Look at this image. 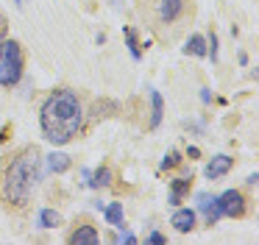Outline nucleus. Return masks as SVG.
I'll list each match as a JSON object with an SVG mask.
<instances>
[{
  "instance_id": "1",
  "label": "nucleus",
  "mask_w": 259,
  "mask_h": 245,
  "mask_svg": "<svg viewBox=\"0 0 259 245\" xmlns=\"http://www.w3.org/2000/svg\"><path fill=\"white\" fill-rule=\"evenodd\" d=\"M39 181H42V153L34 145H28L20 153H14L0 173V200L23 209L31 200Z\"/></svg>"
},
{
  "instance_id": "2",
  "label": "nucleus",
  "mask_w": 259,
  "mask_h": 245,
  "mask_svg": "<svg viewBox=\"0 0 259 245\" xmlns=\"http://www.w3.org/2000/svg\"><path fill=\"white\" fill-rule=\"evenodd\" d=\"M39 126L48 142L67 145L84 128V109H81L78 95L70 89L53 92L39 109Z\"/></svg>"
},
{
  "instance_id": "3",
  "label": "nucleus",
  "mask_w": 259,
  "mask_h": 245,
  "mask_svg": "<svg viewBox=\"0 0 259 245\" xmlns=\"http://www.w3.org/2000/svg\"><path fill=\"white\" fill-rule=\"evenodd\" d=\"M25 70V53L20 48V42L14 39H3L0 42V87L12 89L20 84Z\"/></svg>"
},
{
  "instance_id": "4",
  "label": "nucleus",
  "mask_w": 259,
  "mask_h": 245,
  "mask_svg": "<svg viewBox=\"0 0 259 245\" xmlns=\"http://www.w3.org/2000/svg\"><path fill=\"white\" fill-rule=\"evenodd\" d=\"M218 209L220 217H242L245 215V195L240 189H226L223 195H218Z\"/></svg>"
},
{
  "instance_id": "5",
  "label": "nucleus",
  "mask_w": 259,
  "mask_h": 245,
  "mask_svg": "<svg viewBox=\"0 0 259 245\" xmlns=\"http://www.w3.org/2000/svg\"><path fill=\"white\" fill-rule=\"evenodd\" d=\"M198 212L203 215V223H206V226H214V223L220 220L218 195H209V192H201V195H198Z\"/></svg>"
},
{
  "instance_id": "6",
  "label": "nucleus",
  "mask_w": 259,
  "mask_h": 245,
  "mask_svg": "<svg viewBox=\"0 0 259 245\" xmlns=\"http://www.w3.org/2000/svg\"><path fill=\"white\" fill-rule=\"evenodd\" d=\"M70 245H95L101 242V234H98L95 226H90V223H81V226L73 228V234L67 237Z\"/></svg>"
},
{
  "instance_id": "7",
  "label": "nucleus",
  "mask_w": 259,
  "mask_h": 245,
  "mask_svg": "<svg viewBox=\"0 0 259 245\" xmlns=\"http://www.w3.org/2000/svg\"><path fill=\"white\" fill-rule=\"evenodd\" d=\"M195 220H198V215H195V209H176L173 212V217H170V226L176 228L179 234H187V231H192L195 228Z\"/></svg>"
},
{
  "instance_id": "8",
  "label": "nucleus",
  "mask_w": 259,
  "mask_h": 245,
  "mask_svg": "<svg viewBox=\"0 0 259 245\" xmlns=\"http://www.w3.org/2000/svg\"><path fill=\"white\" fill-rule=\"evenodd\" d=\"M231 165H234V159L231 156H226V153H218L212 161L206 165V170H203V176L206 178H220V176H226V173L231 170Z\"/></svg>"
},
{
  "instance_id": "9",
  "label": "nucleus",
  "mask_w": 259,
  "mask_h": 245,
  "mask_svg": "<svg viewBox=\"0 0 259 245\" xmlns=\"http://www.w3.org/2000/svg\"><path fill=\"white\" fill-rule=\"evenodd\" d=\"M148 95H151V120H148V128H159L164 117V98L156 89H148Z\"/></svg>"
},
{
  "instance_id": "10",
  "label": "nucleus",
  "mask_w": 259,
  "mask_h": 245,
  "mask_svg": "<svg viewBox=\"0 0 259 245\" xmlns=\"http://www.w3.org/2000/svg\"><path fill=\"white\" fill-rule=\"evenodd\" d=\"M181 11H184V0H159V20L162 22L179 20Z\"/></svg>"
},
{
  "instance_id": "11",
  "label": "nucleus",
  "mask_w": 259,
  "mask_h": 245,
  "mask_svg": "<svg viewBox=\"0 0 259 245\" xmlns=\"http://www.w3.org/2000/svg\"><path fill=\"white\" fill-rule=\"evenodd\" d=\"M190 184H192V176H190V178H187V176H184V178H173V181H170V198H167V203L179 206L181 198L190 192Z\"/></svg>"
},
{
  "instance_id": "12",
  "label": "nucleus",
  "mask_w": 259,
  "mask_h": 245,
  "mask_svg": "<svg viewBox=\"0 0 259 245\" xmlns=\"http://www.w3.org/2000/svg\"><path fill=\"white\" fill-rule=\"evenodd\" d=\"M36 226L39 228H56V226H62V215H59L56 209H51V206H42V209L36 212Z\"/></svg>"
},
{
  "instance_id": "13",
  "label": "nucleus",
  "mask_w": 259,
  "mask_h": 245,
  "mask_svg": "<svg viewBox=\"0 0 259 245\" xmlns=\"http://www.w3.org/2000/svg\"><path fill=\"white\" fill-rule=\"evenodd\" d=\"M103 217H106V220H109V226H114V228L125 226L123 203H109V206H103Z\"/></svg>"
},
{
  "instance_id": "14",
  "label": "nucleus",
  "mask_w": 259,
  "mask_h": 245,
  "mask_svg": "<svg viewBox=\"0 0 259 245\" xmlns=\"http://www.w3.org/2000/svg\"><path fill=\"white\" fill-rule=\"evenodd\" d=\"M123 36H125V45H128L131 59L140 61V59H142V48H140V36H137V31H134L131 25H125V28H123Z\"/></svg>"
},
{
  "instance_id": "15",
  "label": "nucleus",
  "mask_w": 259,
  "mask_h": 245,
  "mask_svg": "<svg viewBox=\"0 0 259 245\" xmlns=\"http://www.w3.org/2000/svg\"><path fill=\"white\" fill-rule=\"evenodd\" d=\"M112 184V170L106 165H101L98 170H92V178H90V187L92 189H101V187H109Z\"/></svg>"
},
{
  "instance_id": "16",
  "label": "nucleus",
  "mask_w": 259,
  "mask_h": 245,
  "mask_svg": "<svg viewBox=\"0 0 259 245\" xmlns=\"http://www.w3.org/2000/svg\"><path fill=\"white\" fill-rule=\"evenodd\" d=\"M48 170H51V173H67L70 170V156L67 153H56V150H53V153L48 156Z\"/></svg>"
},
{
  "instance_id": "17",
  "label": "nucleus",
  "mask_w": 259,
  "mask_h": 245,
  "mask_svg": "<svg viewBox=\"0 0 259 245\" xmlns=\"http://www.w3.org/2000/svg\"><path fill=\"white\" fill-rule=\"evenodd\" d=\"M187 53L198 56V59H203L206 56V36H201V33H192L190 39H187Z\"/></svg>"
},
{
  "instance_id": "18",
  "label": "nucleus",
  "mask_w": 259,
  "mask_h": 245,
  "mask_svg": "<svg viewBox=\"0 0 259 245\" xmlns=\"http://www.w3.org/2000/svg\"><path fill=\"white\" fill-rule=\"evenodd\" d=\"M206 56L212 61H218V56H220V50H218V33H214V31L206 36Z\"/></svg>"
},
{
  "instance_id": "19",
  "label": "nucleus",
  "mask_w": 259,
  "mask_h": 245,
  "mask_svg": "<svg viewBox=\"0 0 259 245\" xmlns=\"http://www.w3.org/2000/svg\"><path fill=\"white\" fill-rule=\"evenodd\" d=\"M179 165H181V153H179V150H170V153L162 159V170H173V167H179Z\"/></svg>"
},
{
  "instance_id": "20",
  "label": "nucleus",
  "mask_w": 259,
  "mask_h": 245,
  "mask_svg": "<svg viewBox=\"0 0 259 245\" xmlns=\"http://www.w3.org/2000/svg\"><path fill=\"white\" fill-rule=\"evenodd\" d=\"M114 242H128V245H134V242H137V237H134V234H131L125 226H120V234L114 237Z\"/></svg>"
},
{
  "instance_id": "21",
  "label": "nucleus",
  "mask_w": 259,
  "mask_h": 245,
  "mask_svg": "<svg viewBox=\"0 0 259 245\" xmlns=\"http://www.w3.org/2000/svg\"><path fill=\"white\" fill-rule=\"evenodd\" d=\"M148 242H153V245H164V242H167V237H164L162 231H151V234H148Z\"/></svg>"
},
{
  "instance_id": "22",
  "label": "nucleus",
  "mask_w": 259,
  "mask_h": 245,
  "mask_svg": "<svg viewBox=\"0 0 259 245\" xmlns=\"http://www.w3.org/2000/svg\"><path fill=\"white\" fill-rule=\"evenodd\" d=\"M90 178H92V170H90V167H84V170H81V184L90 187Z\"/></svg>"
},
{
  "instance_id": "23",
  "label": "nucleus",
  "mask_w": 259,
  "mask_h": 245,
  "mask_svg": "<svg viewBox=\"0 0 259 245\" xmlns=\"http://www.w3.org/2000/svg\"><path fill=\"white\" fill-rule=\"evenodd\" d=\"M184 126L190 128V131H195V134H203V128H206L203 123H184Z\"/></svg>"
},
{
  "instance_id": "24",
  "label": "nucleus",
  "mask_w": 259,
  "mask_h": 245,
  "mask_svg": "<svg viewBox=\"0 0 259 245\" xmlns=\"http://www.w3.org/2000/svg\"><path fill=\"white\" fill-rule=\"evenodd\" d=\"M187 156H190V159H198V156H201V148H195V145H190V148H187Z\"/></svg>"
},
{
  "instance_id": "25",
  "label": "nucleus",
  "mask_w": 259,
  "mask_h": 245,
  "mask_svg": "<svg viewBox=\"0 0 259 245\" xmlns=\"http://www.w3.org/2000/svg\"><path fill=\"white\" fill-rule=\"evenodd\" d=\"M201 103H212V92H209V89H201Z\"/></svg>"
},
{
  "instance_id": "26",
  "label": "nucleus",
  "mask_w": 259,
  "mask_h": 245,
  "mask_svg": "<svg viewBox=\"0 0 259 245\" xmlns=\"http://www.w3.org/2000/svg\"><path fill=\"white\" fill-rule=\"evenodd\" d=\"M237 61H240L242 67H245V64H248V53H242V50H240V53H237Z\"/></svg>"
},
{
  "instance_id": "27",
  "label": "nucleus",
  "mask_w": 259,
  "mask_h": 245,
  "mask_svg": "<svg viewBox=\"0 0 259 245\" xmlns=\"http://www.w3.org/2000/svg\"><path fill=\"white\" fill-rule=\"evenodd\" d=\"M6 33V17H3V11H0V36Z\"/></svg>"
},
{
  "instance_id": "28",
  "label": "nucleus",
  "mask_w": 259,
  "mask_h": 245,
  "mask_svg": "<svg viewBox=\"0 0 259 245\" xmlns=\"http://www.w3.org/2000/svg\"><path fill=\"white\" fill-rule=\"evenodd\" d=\"M256 181H259V173H251V176H248V184H251V187H256Z\"/></svg>"
},
{
  "instance_id": "29",
  "label": "nucleus",
  "mask_w": 259,
  "mask_h": 245,
  "mask_svg": "<svg viewBox=\"0 0 259 245\" xmlns=\"http://www.w3.org/2000/svg\"><path fill=\"white\" fill-rule=\"evenodd\" d=\"M14 3H17V9H23V0H14Z\"/></svg>"
}]
</instances>
